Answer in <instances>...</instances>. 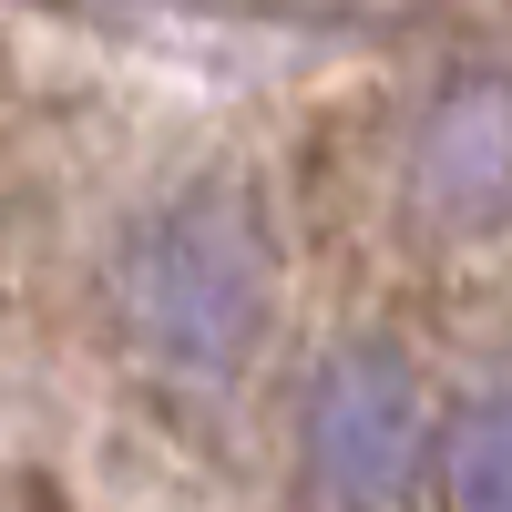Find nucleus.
Wrapping results in <instances>:
<instances>
[{
  "instance_id": "f257e3e1",
  "label": "nucleus",
  "mask_w": 512,
  "mask_h": 512,
  "mask_svg": "<svg viewBox=\"0 0 512 512\" xmlns=\"http://www.w3.org/2000/svg\"><path fill=\"white\" fill-rule=\"evenodd\" d=\"M123 308H134L144 349L175 359V369H236L256 318H267V277H256V246L236 216L216 205H185V216H164L134 267H123Z\"/></svg>"
},
{
  "instance_id": "f03ea898",
  "label": "nucleus",
  "mask_w": 512,
  "mask_h": 512,
  "mask_svg": "<svg viewBox=\"0 0 512 512\" xmlns=\"http://www.w3.org/2000/svg\"><path fill=\"white\" fill-rule=\"evenodd\" d=\"M308 472L338 502H400L420 472V390L390 349H338L308 390Z\"/></svg>"
},
{
  "instance_id": "7ed1b4c3",
  "label": "nucleus",
  "mask_w": 512,
  "mask_h": 512,
  "mask_svg": "<svg viewBox=\"0 0 512 512\" xmlns=\"http://www.w3.org/2000/svg\"><path fill=\"white\" fill-rule=\"evenodd\" d=\"M420 195H431V216L451 226H482L512 205V103L502 93H451L431 113V144H420Z\"/></svg>"
},
{
  "instance_id": "20e7f679",
  "label": "nucleus",
  "mask_w": 512,
  "mask_h": 512,
  "mask_svg": "<svg viewBox=\"0 0 512 512\" xmlns=\"http://www.w3.org/2000/svg\"><path fill=\"white\" fill-rule=\"evenodd\" d=\"M441 482H451L461 512H512V400H482V410L451 420Z\"/></svg>"
}]
</instances>
